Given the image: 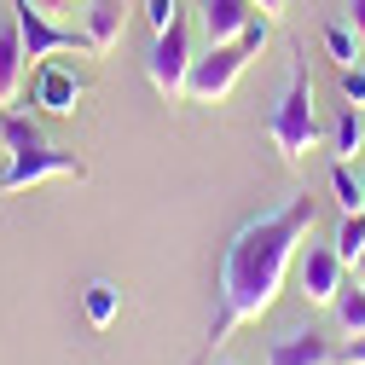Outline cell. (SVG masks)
Masks as SVG:
<instances>
[{
    "mask_svg": "<svg viewBox=\"0 0 365 365\" xmlns=\"http://www.w3.org/2000/svg\"><path fill=\"white\" fill-rule=\"evenodd\" d=\"M325 53H331L342 70L365 58V47H359V35H354V24H348V18H342V24H325Z\"/></svg>",
    "mask_w": 365,
    "mask_h": 365,
    "instance_id": "17",
    "label": "cell"
},
{
    "mask_svg": "<svg viewBox=\"0 0 365 365\" xmlns=\"http://www.w3.org/2000/svg\"><path fill=\"white\" fill-rule=\"evenodd\" d=\"M267 140L272 151H279V163H302L313 145H319V116H313V81H307V58H296L290 70V87H284V99L272 105L267 116Z\"/></svg>",
    "mask_w": 365,
    "mask_h": 365,
    "instance_id": "2",
    "label": "cell"
},
{
    "mask_svg": "<svg viewBox=\"0 0 365 365\" xmlns=\"http://www.w3.org/2000/svg\"><path fill=\"white\" fill-rule=\"evenodd\" d=\"M81 93H87V81L76 76V70H64V64H35V105L47 110V116H76V105H81Z\"/></svg>",
    "mask_w": 365,
    "mask_h": 365,
    "instance_id": "9",
    "label": "cell"
},
{
    "mask_svg": "<svg viewBox=\"0 0 365 365\" xmlns=\"http://www.w3.org/2000/svg\"><path fill=\"white\" fill-rule=\"evenodd\" d=\"M122 29H128V0H87V35H93V58L116 53Z\"/></svg>",
    "mask_w": 365,
    "mask_h": 365,
    "instance_id": "11",
    "label": "cell"
},
{
    "mask_svg": "<svg viewBox=\"0 0 365 365\" xmlns=\"http://www.w3.org/2000/svg\"><path fill=\"white\" fill-rule=\"evenodd\" d=\"M331 151H336V157H354V151H365V110L342 105V116L331 122Z\"/></svg>",
    "mask_w": 365,
    "mask_h": 365,
    "instance_id": "15",
    "label": "cell"
},
{
    "mask_svg": "<svg viewBox=\"0 0 365 365\" xmlns=\"http://www.w3.org/2000/svg\"><path fill=\"white\" fill-rule=\"evenodd\" d=\"M331 192H336V209H342V215L365 209V180H354L348 157H336V163H331Z\"/></svg>",
    "mask_w": 365,
    "mask_h": 365,
    "instance_id": "16",
    "label": "cell"
},
{
    "mask_svg": "<svg viewBox=\"0 0 365 365\" xmlns=\"http://www.w3.org/2000/svg\"><path fill=\"white\" fill-rule=\"evenodd\" d=\"M35 6H41V12H47V18H58V12L70 6V0H35Z\"/></svg>",
    "mask_w": 365,
    "mask_h": 365,
    "instance_id": "25",
    "label": "cell"
},
{
    "mask_svg": "<svg viewBox=\"0 0 365 365\" xmlns=\"http://www.w3.org/2000/svg\"><path fill=\"white\" fill-rule=\"evenodd\" d=\"M296 284H302V296H307V302L331 307V302L342 296V284H348V267H342L336 244H307V250H302V261H296Z\"/></svg>",
    "mask_w": 365,
    "mask_h": 365,
    "instance_id": "7",
    "label": "cell"
},
{
    "mask_svg": "<svg viewBox=\"0 0 365 365\" xmlns=\"http://www.w3.org/2000/svg\"><path fill=\"white\" fill-rule=\"evenodd\" d=\"M145 24L163 35V29H174L180 24V0H145Z\"/></svg>",
    "mask_w": 365,
    "mask_h": 365,
    "instance_id": "20",
    "label": "cell"
},
{
    "mask_svg": "<svg viewBox=\"0 0 365 365\" xmlns=\"http://www.w3.org/2000/svg\"><path fill=\"white\" fill-rule=\"evenodd\" d=\"M87 180V163L76 151H58V145H41V151H18L6 157V180H0V197H12L24 186H41V180Z\"/></svg>",
    "mask_w": 365,
    "mask_h": 365,
    "instance_id": "6",
    "label": "cell"
},
{
    "mask_svg": "<svg viewBox=\"0 0 365 365\" xmlns=\"http://www.w3.org/2000/svg\"><path fill=\"white\" fill-rule=\"evenodd\" d=\"M331 313H336V325H342L348 336H359V331H365V284H354V290L342 284V296L331 302Z\"/></svg>",
    "mask_w": 365,
    "mask_h": 365,
    "instance_id": "18",
    "label": "cell"
},
{
    "mask_svg": "<svg viewBox=\"0 0 365 365\" xmlns=\"http://www.w3.org/2000/svg\"><path fill=\"white\" fill-rule=\"evenodd\" d=\"M255 12H261V18H272V12H284V0H255Z\"/></svg>",
    "mask_w": 365,
    "mask_h": 365,
    "instance_id": "26",
    "label": "cell"
},
{
    "mask_svg": "<svg viewBox=\"0 0 365 365\" xmlns=\"http://www.w3.org/2000/svg\"><path fill=\"white\" fill-rule=\"evenodd\" d=\"M348 24H354V35H359V47H365V0H348Z\"/></svg>",
    "mask_w": 365,
    "mask_h": 365,
    "instance_id": "24",
    "label": "cell"
},
{
    "mask_svg": "<svg viewBox=\"0 0 365 365\" xmlns=\"http://www.w3.org/2000/svg\"><path fill=\"white\" fill-rule=\"evenodd\" d=\"M336 255H342V267H354V255L365 250V209H354V215H342V226H336Z\"/></svg>",
    "mask_w": 365,
    "mask_h": 365,
    "instance_id": "19",
    "label": "cell"
},
{
    "mask_svg": "<svg viewBox=\"0 0 365 365\" xmlns=\"http://www.w3.org/2000/svg\"><path fill=\"white\" fill-rule=\"evenodd\" d=\"M145 76H151V87H157V99H186V76H192V35H186V24H174V29H163L157 41H151V58H145Z\"/></svg>",
    "mask_w": 365,
    "mask_h": 365,
    "instance_id": "5",
    "label": "cell"
},
{
    "mask_svg": "<svg viewBox=\"0 0 365 365\" xmlns=\"http://www.w3.org/2000/svg\"><path fill=\"white\" fill-rule=\"evenodd\" d=\"M12 24H18V35H24L29 64H47V58H58V53H93V35L53 24L35 0H12Z\"/></svg>",
    "mask_w": 365,
    "mask_h": 365,
    "instance_id": "4",
    "label": "cell"
},
{
    "mask_svg": "<svg viewBox=\"0 0 365 365\" xmlns=\"http://www.w3.org/2000/svg\"><path fill=\"white\" fill-rule=\"evenodd\" d=\"M0 145H6V157H18V151H41L47 140H41V128H35L29 116H18V110H0Z\"/></svg>",
    "mask_w": 365,
    "mask_h": 365,
    "instance_id": "14",
    "label": "cell"
},
{
    "mask_svg": "<svg viewBox=\"0 0 365 365\" xmlns=\"http://www.w3.org/2000/svg\"><path fill=\"white\" fill-rule=\"evenodd\" d=\"M336 365H365V331H359V336H348V342L336 348Z\"/></svg>",
    "mask_w": 365,
    "mask_h": 365,
    "instance_id": "23",
    "label": "cell"
},
{
    "mask_svg": "<svg viewBox=\"0 0 365 365\" xmlns=\"http://www.w3.org/2000/svg\"><path fill=\"white\" fill-rule=\"evenodd\" d=\"M238 41H244V47H250V53H261V47H267V41H272V24H267V18H250Z\"/></svg>",
    "mask_w": 365,
    "mask_h": 365,
    "instance_id": "22",
    "label": "cell"
},
{
    "mask_svg": "<svg viewBox=\"0 0 365 365\" xmlns=\"http://www.w3.org/2000/svg\"><path fill=\"white\" fill-rule=\"evenodd\" d=\"M220 365H232V359H220Z\"/></svg>",
    "mask_w": 365,
    "mask_h": 365,
    "instance_id": "29",
    "label": "cell"
},
{
    "mask_svg": "<svg viewBox=\"0 0 365 365\" xmlns=\"http://www.w3.org/2000/svg\"><path fill=\"white\" fill-rule=\"evenodd\" d=\"M0 180H6V145H0Z\"/></svg>",
    "mask_w": 365,
    "mask_h": 365,
    "instance_id": "28",
    "label": "cell"
},
{
    "mask_svg": "<svg viewBox=\"0 0 365 365\" xmlns=\"http://www.w3.org/2000/svg\"><path fill=\"white\" fill-rule=\"evenodd\" d=\"M313 220H319V197H313V192H296L290 203L250 215L238 232H232V244L220 250L215 325H209V336H203V359H209L215 348L232 342L238 325H255V319L272 313V302H279L290 267H296L302 238L313 232Z\"/></svg>",
    "mask_w": 365,
    "mask_h": 365,
    "instance_id": "1",
    "label": "cell"
},
{
    "mask_svg": "<svg viewBox=\"0 0 365 365\" xmlns=\"http://www.w3.org/2000/svg\"><path fill=\"white\" fill-rule=\"evenodd\" d=\"M336 348L325 331H284V336H272L267 342V365H336Z\"/></svg>",
    "mask_w": 365,
    "mask_h": 365,
    "instance_id": "8",
    "label": "cell"
},
{
    "mask_svg": "<svg viewBox=\"0 0 365 365\" xmlns=\"http://www.w3.org/2000/svg\"><path fill=\"white\" fill-rule=\"evenodd\" d=\"M250 47L244 41H220V47H209L203 58H192V76H186V99L192 105H220L226 93L238 87V76L250 70Z\"/></svg>",
    "mask_w": 365,
    "mask_h": 365,
    "instance_id": "3",
    "label": "cell"
},
{
    "mask_svg": "<svg viewBox=\"0 0 365 365\" xmlns=\"http://www.w3.org/2000/svg\"><path fill=\"white\" fill-rule=\"evenodd\" d=\"M348 272H354V284H365V250L354 255V267H348Z\"/></svg>",
    "mask_w": 365,
    "mask_h": 365,
    "instance_id": "27",
    "label": "cell"
},
{
    "mask_svg": "<svg viewBox=\"0 0 365 365\" xmlns=\"http://www.w3.org/2000/svg\"><path fill=\"white\" fill-rule=\"evenodd\" d=\"M342 105L365 110V64H348V70H342Z\"/></svg>",
    "mask_w": 365,
    "mask_h": 365,
    "instance_id": "21",
    "label": "cell"
},
{
    "mask_svg": "<svg viewBox=\"0 0 365 365\" xmlns=\"http://www.w3.org/2000/svg\"><path fill=\"white\" fill-rule=\"evenodd\" d=\"M81 307H87V325H93V331H110L116 313H122V290L110 279H93V284L81 290Z\"/></svg>",
    "mask_w": 365,
    "mask_h": 365,
    "instance_id": "13",
    "label": "cell"
},
{
    "mask_svg": "<svg viewBox=\"0 0 365 365\" xmlns=\"http://www.w3.org/2000/svg\"><path fill=\"white\" fill-rule=\"evenodd\" d=\"M250 18H255V0H203V6H197V24H203V41H209V47L238 41Z\"/></svg>",
    "mask_w": 365,
    "mask_h": 365,
    "instance_id": "10",
    "label": "cell"
},
{
    "mask_svg": "<svg viewBox=\"0 0 365 365\" xmlns=\"http://www.w3.org/2000/svg\"><path fill=\"white\" fill-rule=\"evenodd\" d=\"M24 70H29V53H24L18 24H0V105H18V93H24Z\"/></svg>",
    "mask_w": 365,
    "mask_h": 365,
    "instance_id": "12",
    "label": "cell"
}]
</instances>
